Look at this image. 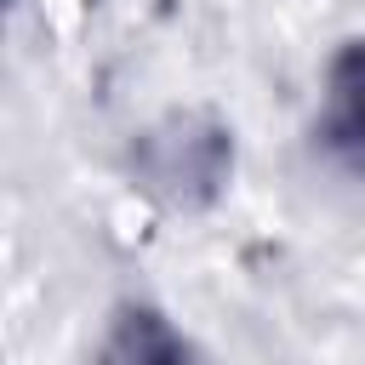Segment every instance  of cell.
<instances>
[{"mask_svg":"<svg viewBox=\"0 0 365 365\" xmlns=\"http://www.w3.org/2000/svg\"><path fill=\"white\" fill-rule=\"evenodd\" d=\"M314 148L365 182V34L342 40L325 63L319 80V108H314Z\"/></svg>","mask_w":365,"mask_h":365,"instance_id":"6da1fadb","label":"cell"},{"mask_svg":"<svg viewBox=\"0 0 365 365\" xmlns=\"http://www.w3.org/2000/svg\"><path fill=\"white\" fill-rule=\"evenodd\" d=\"M91 365H211L205 348L154 302H120Z\"/></svg>","mask_w":365,"mask_h":365,"instance_id":"7a4b0ae2","label":"cell"}]
</instances>
